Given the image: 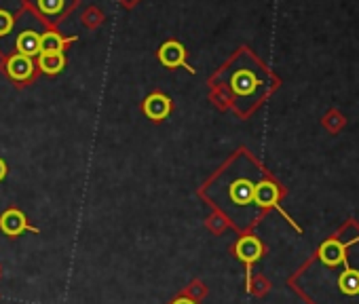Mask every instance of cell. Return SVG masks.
<instances>
[{
    "mask_svg": "<svg viewBox=\"0 0 359 304\" xmlns=\"http://www.w3.org/2000/svg\"><path fill=\"white\" fill-rule=\"evenodd\" d=\"M338 287L342 293H348V296H355L359 293V270H353L351 266L338 277Z\"/></svg>",
    "mask_w": 359,
    "mask_h": 304,
    "instance_id": "14",
    "label": "cell"
},
{
    "mask_svg": "<svg viewBox=\"0 0 359 304\" xmlns=\"http://www.w3.org/2000/svg\"><path fill=\"white\" fill-rule=\"evenodd\" d=\"M5 72L7 76L18 83V85H26L30 81H34L39 68H36V60L22 55V53H13L9 57H5Z\"/></svg>",
    "mask_w": 359,
    "mask_h": 304,
    "instance_id": "4",
    "label": "cell"
},
{
    "mask_svg": "<svg viewBox=\"0 0 359 304\" xmlns=\"http://www.w3.org/2000/svg\"><path fill=\"white\" fill-rule=\"evenodd\" d=\"M171 304H195L191 298H177V300H173Z\"/></svg>",
    "mask_w": 359,
    "mask_h": 304,
    "instance_id": "18",
    "label": "cell"
},
{
    "mask_svg": "<svg viewBox=\"0 0 359 304\" xmlns=\"http://www.w3.org/2000/svg\"><path fill=\"white\" fill-rule=\"evenodd\" d=\"M76 43V36H62L57 30H45L41 34V45H39V55H55V53H64V49Z\"/></svg>",
    "mask_w": 359,
    "mask_h": 304,
    "instance_id": "10",
    "label": "cell"
},
{
    "mask_svg": "<svg viewBox=\"0 0 359 304\" xmlns=\"http://www.w3.org/2000/svg\"><path fill=\"white\" fill-rule=\"evenodd\" d=\"M64 66H66V55L64 53H55V55H39L36 57V68L41 70V72H45V74H49V76H55V74H60L62 70H64Z\"/></svg>",
    "mask_w": 359,
    "mask_h": 304,
    "instance_id": "13",
    "label": "cell"
},
{
    "mask_svg": "<svg viewBox=\"0 0 359 304\" xmlns=\"http://www.w3.org/2000/svg\"><path fill=\"white\" fill-rule=\"evenodd\" d=\"M235 254L250 268L256 260H260V256H262V243L256 237H243V239H239V243L235 247Z\"/></svg>",
    "mask_w": 359,
    "mask_h": 304,
    "instance_id": "12",
    "label": "cell"
},
{
    "mask_svg": "<svg viewBox=\"0 0 359 304\" xmlns=\"http://www.w3.org/2000/svg\"><path fill=\"white\" fill-rule=\"evenodd\" d=\"M43 32H45V26L30 11L20 9V13L15 15L13 30L5 39H0V55L9 57L13 53H22V55L36 60Z\"/></svg>",
    "mask_w": 359,
    "mask_h": 304,
    "instance_id": "2",
    "label": "cell"
},
{
    "mask_svg": "<svg viewBox=\"0 0 359 304\" xmlns=\"http://www.w3.org/2000/svg\"><path fill=\"white\" fill-rule=\"evenodd\" d=\"M0 230H3L7 237H20V235L26 233V230H30V233H34V235L39 233V228H34V226L28 224L26 214L20 212V209H15V207L7 209L3 216H0Z\"/></svg>",
    "mask_w": 359,
    "mask_h": 304,
    "instance_id": "7",
    "label": "cell"
},
{
    "mask_svg": "<svg viewBox=\"0 0 359 304\" xmlns=\"http://www.w3.org/2000/svg\"><path fill=\"white\" fill-rule=\"evenodd\" d=\"M187 53H189L187 47H184L182 43H180V41H167V43L161 45L156 57H158V62H161L165 68H169V70H173V68H184V70H189L191 74H197V70L189 66Z\"/></svg>",
    "mask_w": 359,
    "mask_h": 304,
    "instance_id": "5",
    "label": "cell"
},
{
    "mask_svg": "<svg viewBox=\"0 0 359 304\" xmlns=\"http://www.w3.org/2000/svg\"><path fill=\"white\" fill-rule=\"evenodd\" d=\"M79 7V0H22V9L30 11L45 30H55Z\"/></svg>",
    "mask_w": 359,
    "mask_h": 304,
    "instance_id": "3",
    "label": "cell"
},
{
    "mask_svg": "<svg viewBox=\"0 0 359 304\" xmlns=\"http://www.w3.org/2000/svg\"><path fill=\"white\" fill-rule=\"evenodd\" d=\"M357 241H359V237H355V239H353V241H348V243H340V241H336V239L325 241V243L319 247V258H321V262H323V264H327V266L344 264V266L348 268L346 249H348V245H353V243H357Z\"/></svg>",
    "mask_w": 359,
    "mask_h": 304,
    "instance_id": "8",
    "label": "cell"
},
{
    "mask_svg": "<svg viewBox=\"0 0 359 304\" xmlns=\"http://www.w3.org/2000/svg\"><path fill=\"white\" fill-rule=\"evenodd\" d=\"M142 110H144V114L150 118V120H163V118H167L169 114H171V110H173V104H171V99L165 95V93H150L146 99H144V104H142Z\"/></svg>",
    "mask_w": 359,
    "mask_h": 304,
    "instance_id": "9",
    "label": "cell"
},
{
    "mask_svg": "<svg viewBox=\"0 0 359 304\" xmlns=\"http://www.w3.org/2000/svg\"><path fill=\"white\" fill-rule=\"evenodd\" d=\"M7 178V163L0 159V182H3Z\"/></svg>",
    "mask_w": 359,
    "mask_h": 304,
    "instance_id": "17",
    "label": "cell"
},
{
    "mask_svg": "<svg viewBox=\"0 0 359 304\" xmlns=\"http://www.w3.org/2000/svg\"><path fill=\"white\" fill-rule=\"evenodd\" d=\"M15 26V15L5 11V9H0V39H5Z\"/></svg>",
    "mask_w": 359,
    "mask_h": 304,
    "instance_id": "15",
    "label": "cell"
},
{
    "mask_svg": "<svg viewBox=\"0 0 359 304\" xmlns=\"http://www.w3.org/2000/svg\"><path fill=\"white\" fill-rule=\"evenodd\" d=\"M254 191H256V184L250 178H237L229 186V195H231V199L237 205H250V203H254Z\"/></svg>",
    "mask_w": 359,
    "mask_h": 304,
    "instance_id": "11",
    "label": "cell"
},
{
    "mask_svg": "<svg viewBox=\"0 0 359 304\" xmlns=\"http://www.w3.org/2000/svg\"><path fill=\"white\" fill-rule=\"evenodd\" d=\"M216 87H222L226 85V89L231 91V95L235 99H252L262 81L258 76V68H256V62L254 57L248 53V49H241L212 81Z\"/></svg>",
    "mask_w": 359,
    "mask_h": 304,
    "instance_id": "1",
    "label": "cell"
},
{
    "mask_svg": "<svg viewBox=\"0 0 359 304\" xmlns=\"http://www.w3.org/2000/svg\"><path fill=\"white\" fill-rule=\"evenodd\" d=\"M254 203H258V205H262V207H275L298 233H300V226L281 209V205H279V188H277V184H273V182H260V184H256V191H254Z\"/></svg>",
    "mask_w": 359,
    "mask_h": 304,
    "instance_id": "6",
    "label": "cell"
},
{
    "mask_svg": "<svg viewBox=\"0 0 359 304\" xmlns=\"http://www.w3.org/2000/svg\"><path fill=\"white\" fill-rule=\"evenodd\" d=\"M118 3H121V5H123L125 9H133V7H135V5L140 3V0H118Z\"/></svg>",
    "mask_w": 359,
    "mask_h": 304,
    "instance_id": "16",
    "label": "cell"
}]
</instances>
